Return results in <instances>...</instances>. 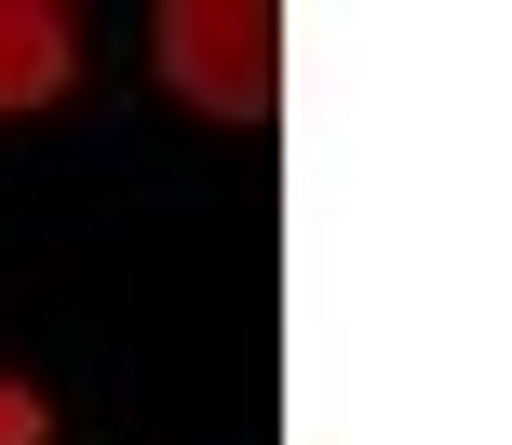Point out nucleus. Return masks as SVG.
<instances>
[{
  "mask_svg": "<svg viewBox=\"0 0 512 445\" xmlns=\"http://www.w3.org/2000/svg\"><path fill=\"white\" fill-rule=\"evenodd\" d=\"M162 81L216 122H270L283 108V14L270 0H162Z\"/></svg>",
  "mask_w": 512,
  "mask_h": 445,
  "instance_id": "obj_1",
  "label": "nucleus"
},
{
  "mask_svg": "<svg viewBox=\"0 0 512 445\" xmlns=\"http://www.w3.org/2000/svg\"><path fill=\"white\" fill-rule=\"evenodd\" d=\"M68 68H81V27L54 0H0V108H41Z\"/></svg>",
  "mask_w": 512,
  "mask_h": 445,
  "instance_id": "obj_2",
  "label": "nucleus"
},
{
  "mask_svg": "<svg viewBox=\"0 0 512 445\" xmlns=\"http://www.w3.org/2000/svg\"><path fill=\"white\" fill-rule=\"evenodd\" d=\"M54 419H41V392H27V378H0V445H41Z\"/></svg>",
  "mask_w": 512,
  "mask_h": 445,
  "instance_id": "obj_3",
  "label": "nucleus"
}]
</instances>
